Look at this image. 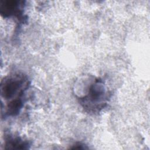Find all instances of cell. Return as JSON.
Here are the masks:
<instances>
[{"label":"cell","instance_id":"cell-4","mask_svg":"<svg viewBox=\"0 0 150 150\" xmlns=\"http://www.w3.org/2000/svg\"><path fill=\"white\" fill-rule=\"evenodd\" d=\"M29 143L18 137L8 135L5 140L4 148L12 149H26L29 148Z\"/></svg>","mask_w":150,"mask_h":150},{"label":"cell","instance_id":"cell-1","mask_svg":"<svg viewBox=\"0 0 150 150\" xmlns=\"http://www.w3.org/2000/svg\"><path fill=\"white\" fill-rule=\"evenodd\" d=\"M29 82L27 76L23 74L14 73L4 77L1 83V97L2 114L4 117L18 115L23 107L25 94L28 89Z\"/></svg>","mask_w":150,"mask_h":150},{"label":"cell","instance_id":"cell-2","mask_svg":"<svg viewBox=\"0 0 150 150\" xmlns=\"http://www.w3.org/2000/svg\"><path fill=\"white\" fill-rule=\"evenodd\" d=\"M84 89V94L79 97V100L85 111L96 113L107 105L110 93L102 79L96 78L91 80Z\"/></svg>","mask_w":150,"mask_h":150},{"label":"cell","instance_id":"cell-3","mask_svg":"<svg viewBox=\"0 0 150 150\" xmlns=\"http://www.w3.org/2000/svg\"><path fill=\"white\" fill-rule=\"evenodd\" d=\"M23 5L22 1H1L0 13L4 18L15 17L21 21L23 19Z\"/></svg>","mask_w":150,"mask_h":150}]
</instances>
